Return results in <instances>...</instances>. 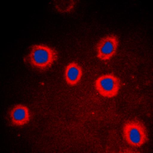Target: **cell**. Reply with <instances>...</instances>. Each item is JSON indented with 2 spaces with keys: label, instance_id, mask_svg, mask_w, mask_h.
Instances as JSON below:
<instances>
[{
  "label": "cell",
  "instance_id": "cell-3",
  "mask_svg": "<svg viewBox=\"0 0 153 153\" xmlns=\"http://www.w3.org/2000/svg\"><path fill=\"white\" fill-rule=\"evenodd\" d=\"M94 87L102 97H114L121 87V80L113 74H107L99 76L94 82Z\"/></svg>",
  "mask_w": 153,
  "mask_h": 153
},
{
  "label": "cell",
  "instance_id": "cell-6",
  "mask_svg": "<svg viewBox=\"0 0 153 153\" xmlns=\"http://www.w3.org/2000/svg\"><path fill=\"white\" fill-rule=\"evenodd\" d=\"M82 74V68L77 63H70L65 68V79L69 86H75L78 84L81 79Z\"/></svg>",
  "mask_w": 153,
  "mask_h": 153
},
{
  "label": "cell",
  "instance_id": "cell-1",
  "mask_svg": "<svg viewBox=\"0 0 153 153\" xmlns=\"http://www.w3.org/2000/svg\"><path fill=\"white\" fill-rule=\"evenodd\" d=\"M29 54L25 61L39 71H46L58 60V52L53 48L45 45H33L29 48Z\"/></svg>",
  "mask_w": 153,
  "mask_h": 153
},
{
  "label": "cell",
  "instance_id": "cell-5",
  "mask_svg": "<svg viewBox=\"0 0 153 153\" xmlns=\"http://www.w3.org/2000/svg\"><path fill=\"white\" fill-rule=\"evenodd\" d=\"M12 125L22 126L30 120L29 110L27 106L22 104L16 105L9 113Z\"/></svg>",
  "mask_w": 153,
  "mask_h": 153
},
{
  "label": "cell",
  "instance_id": "cell-2",
  "mask_svg": "<svg viewBox=\"0 0 153 153\" xmlns=\"http://www.w3.org/2000/svg\"><path fill=\"white\" fill-rule=\"evenodd\" d=\"M123 136L126 143L132 147H141L149 141L146 126L139 120H128L124 123Z\"/></svg>",
  "mask_w": 153,
  "mask_h": 153
},
{
  "label": "cell",
  "instance_id": "cell-4",
  "mask_svg": "<svg viewBox=\"0 0 153 153\" xmlns=\"http://www.w3.org/2000/svg\"><path fill=\"white\" fill-rule=\"evenodd\" d=\"M119 46V38L115 35L103 37L96 45L97 58L103 61H109L116 55Z\"/></svg>",
  "mask_w": 153,
  "mask_h": 153
}]
</instances>
